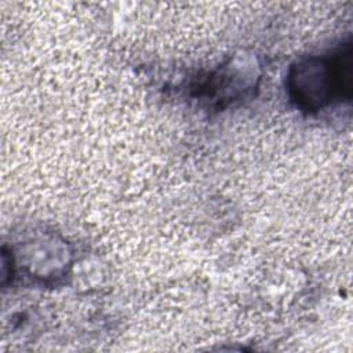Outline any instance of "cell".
<instances>
[{"label": "cell", "instance_id": "obj_1", "mask_svg": "<svg viewBox=\"0 0 353 353\" xmlns=\"http://www.w3.org/2000/svg\"><path fill=\"white\" fill-rule=\"evenodd\" d=\"M350 48L330 58H309L290 74V90L296 103L316 110L347 95L350 81Z\"/></svg>", "mask_w": 353, "mask_h": 353}]
</instances>
